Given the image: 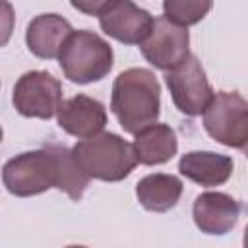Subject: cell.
<instances>
[{
	"instance_id": "obj_1",
	"label": "cell",
	"mask_w": 248,
	"mask_h": 248,
	"mask_svg": "<svg viewBox=\"0 0 248 248\" xmlns=\"http://www.w3.org/2000/svg\"><path fill=\"white\" fill-rule=\"evenodd\" d=\"M2 182L6 190L17 198H29L58 188L74 202H79L89 184V176L74 161L72 149L50 143L6 161L2 167Z\"/></svg>"
},
{
	"instance_id": "obj_2",
	"label": "cell",
	"mask_w": 248,
	"mask_h": 248,
	"mask_svg": "<svg viewBox=\"0 0 248 248\" xmlns=\"http://www.w3.org/2000/svg\"><path fill=\"white\" fill-rule=\"evenodd\" d=\"M110 108L128 134L155 124L161 112V85L147 68H128L112 83Z\"/></svg>"
},
{
	"instance_id": "obj_3",
	"label": "cell",
	"mask_w": 248,
	"mask_h": 248,
	"mask_svg": "<svg viewBox=\"0 0 248 248\" xmlns=\"http://www.w3.org/2000/svg\"><path fill=\"white\" fill-rule=\"evenodd\" d=\"M78 167L89 176L105 182L124 180L138 165L132 143L112 132H101L72 147Z\"/></svg>"
},
{
	"instance_id": "obj_4",
	"label": "cell",
	"mask_w": 248,
	"mask_h": 248,
	"mask_svg": "<svg viewBox=\"0 0 248 248\" xmlns=\"http://www.w3.org/2000/svg\"><path fill=\"white\" fill-rule=\"evenodd\" d=\"M112 62V46L101 35L87 29L72 31L58 54V64L64 76L79 85L93 83L108 76Z\"/></svg>"
},
{
	"instance_id": "obj_5",
	"label": "cell",
	"mask_w": 248,
	"mask_h": 248,
	"mask_svg": "<svg viewBox=\"0 0 248 248\" xmlns=\"http://www.w3.org/2000/svg\"><path fill=\"white\" fill-rule=\"evenodd\" d=\"M203 128L217 141L227 147L244 151L248 143V103L236 91L213 93L205 107Z\"/></svg>"
},
{
	"instance_id": "obj_6",
	"label": "cell",
	"mask_w": 248,
	"mask_h": 248,
	"mask_svg": "<svg viewBox=\"0 0 248 248\" xmlns=\"http://www.w3.org/2000/svg\"><path fill=\"white\" fill-rule=\"evenodd\" d=\"M12 103L21 116L48 120L62 103V83L46 70H31L17 78Z\"/></svg>"
},
{
	"instance_id": "obj_7",
	"label": "cell",
	"mask_w": 248,
	"mask_h": 248,
	"mask_svg": "<svg viewBox=\"0 0 248 248\" xmlns=\"http://www.w3.org/2000/svg\"><path fill=\"white\" fill-rule=\"evenodd\" d=\"M165 81L174 107L186 116L202 114L213 97V89L207 81L205 70L194 54H188L182 64L167 72Z\"/></svg>"
},
{
	"instance_id": "obj_8",
	"label": "cell",
	"mask_w": 248,
	"mask_h": 248,
	"mask_svg": "<svg viewBox=\"0 0 248 248\" xmlns=\"http://www.w3.org/2000/svg\"><path fill=\"white\" fill-rule=\"evenodd\" d=\"M188 46H190L188 29L167 21L163 16L153 19L147 37L140 45L145 60L163 72H170L178 64H182L190 54Z\"/></svg>"
},
{
	"instance_id": "obj_9",
	"label": "cell",
	"mask_w": 248,
	"mask_h": 248,
	"mask_svg": "<svg viewBox=\"0 0 248 248\" xmlns=\"http://www.w3.org/2000/svg\"><path fill=\"white\" fill-rule=\"evenodd\" d=\"M95 16L101 29L124 45H141L153 23L151 14L130 0L99 2Z\"/></svg>"
},
{
	"instance_id": "obj_10",
	"label": "cell",
	"mask_w": 248,
	"mask_h": 248,
	"mask_svg": "<svg viewBox=\"0 0 248 248\" xmlns=\"http://www.w3.org/2000/svg\"><path fill=\"white\" fill-rule=\"evenodd\" d=\"M56 120L66 134L87 140L103 132L107 124V110L101 101L79 93L60 103Z\"/></svg>"
},
{
	"instance_id": "obj_11",
	"label": "cell",
	"mask_w": 248,
	"mask_h": 248,
	"mask_svg": "<svg viewBox=\"0 0 248 248\" xmlns=\"http://www.w3.org/2000/svg\"><path fill=\"white\" fill-rule=\"evenodd\" d=\"M192 217L202 232L221 236L238 223L240 203L225 192H203L194 200Z\"/></svg>"
},
{
	"instance_id": "obj_12",
	"label": "cell",
	"mask_w": 248,
	"mask_h": 248,
	"mask_svg": "<svg viewBox=\"0 0 248 248\" xmlns=\"http://www.w3.org/2000/svg\"><path fill=\"white\" fill-rule=\"evenodd\" d=\"M72 25L66 17L58 14L35 16L25 31V43L31 54L43 60L58 58L66 39L72 35Z\"/></svg>"
},
{
	"instance_id": "obj_13",
	"label": "cell",
	"mask_w": 248,
	"mask_h": 248,
	"mask_svg": "<svg viewBox=\"0 0 248 248\" xmlns=\"http://www.w3.org/2000/svg\"><path fill=\"white\" fill-rule=\"evenodd\" d=\"M178 170L188 180L211 188L225 184L232 170L234 163L229 155L215 153V151H190L184 153L178 161Z\"/></svg>"
},
{
	"instance_id": "obj_14",
	"label": "cell",
	"mask_w": 248,
	"mask_h": 248,
	"mask_svg": "<svg viewBox=\"0 0 248 248\" xmlns=\"http://www.w3.org/2000/svg\"><path fill=\"white\" fill-rule=\"evenodd\" d=\"M134 155L140 165H163L170 161L178 151V140L169 124L155 122L134 134Z\"/></svg>"
},
{
	"instance_id": "obj_15",
	"label": "cell",
	"mask_w": 248,
	"mask_h": 248,
	"mask_svg": "<svg viewBox=\"0 0 248 248\" xmlns=\"http://www.w3.org/2000/svg\"><path fill=\"white\" fill-rule=\"evenodd\" d=\"M182 190H184L182 180L174 174H165V172L147 174L136 184V196L140 205L155 213H165L172 209L178 203Z\"/></svg>"
},
{
	"instance_id": "obj_16",
	"label": "cell",
	"mask_w": 248,
	"mask_h": 248,
	"mask_svg": "<svg viewBox=\"0 0 248 248\" xmlns=\"http://www.w3.org/2000/svg\"><path fill=\"white\" fill-rule=\"evenodd\" d=\"M213 8L207 0H167L163 2V17L178 27H188L202 21Z\"/></svg>"
},
{
	"instance_id": "obj_17",
	"label": "cell",
	"mask_w": 248,
	"mask_h": 248,
	"mask_svg": "<svg viewBox=\"0 0 248 248\" xmlns=\"http://www.w3.org/2000/svg\"><path fill=\"white\" fill-rule=\"evenodd\" d=\"M14 25H16L14 6L6 0H0V46L8 45V41L12 39Z\"/></svg>"
},
{
	"instance_id": "obj_18",
	"label": "cell",
	"mask_w": 248,
	"mask_h": 248,
	"mask_svg": "<svg viewBox=\"0 0 248 248\" xmlns=\"http://www.w3.org/2000/svg\"><path fill=\"white\" fill-rule=\"evenodd\" d=\"M66 248H85V246H79V244H72V246H66Z\"/></svg>"
},
{
	"instance_id": "obj_19",
	"label": "cell",
	"mask_w": 248,
	"mask_h": 248,
	"mask_svg": "<svg viewBox=\"0 0 248 248\" xmlns=\"http://www.w3.org/2000/svg\"><path fill=\"white\" fill-rule=\"evenodd\" d=\"M2 136H4V132H2V126H0V143H2Z\"/></svg>"
}]
</instances>
